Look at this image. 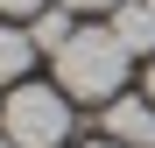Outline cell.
I'll use <instances>...</instances> for the list:
<instances>
[{
	"label": "cell",
	"instance_id": "obj_1",
	"mask_svg": "<svg viewBox=\"0 0 155 148\" xmlns=\"http://www.w3.org/2000/svg\"><path fill=\"white\" fill-rule=\"evenodd\" d=\"M57 85L71 99H85V106H106V99H120L127 85V49L113 28H78L64 49H57Z\"/></svg>",
	"mask_w": 155,
	"mask_h": 148
},
{
	"label": "cell",
	"instance_id": "obj_2",
	"mask_svg": "<svg viewBox=\"0 0 155 148\" xmlns=\"http://www.w3.org/2000/svg\"><path fill=\"white\" fill-rule=\"evenodd\" d=\"M0 134L14 148H64L71 141V92H57V85H14L7 113H0Z\"/></svg>",
	"mask_w": 155,
	"mask_h": 148
},
{
	"label": "cell",
	"instance_id": "obj_3",
	"mask_svg": "<svg viewBox=\"0 0 155 148\" xmlns=\"http://www.w3.org/2000/svg\"><path fill=\"white\" fill-rule=\"evenodd\" d=\"M106 134L127 141V148H148V141H155V99H148V92H120V99H106Z\"/></svg>",
	"mask_w": 155,
	"mask_h": 148
},
{
	"label": "cell",
	"instance_id": "obj_4",
	"mask_svg": "<svg viewBox=\"0 0 155 148\" xmlns=\"http://www.w3.org/2000/svg\"><path fill=\"white\" fill-rule=\"evenodd\" d=\"M106 28L120 35V49H127V57H155V7H148V0H120Z\"/></svg>",
	"mask_w": 155,
	"mask_h": 148
},
{
	"label": "cell",
	"instance_id": "obj_5",
	"mask_svg": "<svg viewBox=\"0 0 155 148\" xmlns=\"http://www.w3.org/2000/svg\"><path fill=\"white\" fill-rule=\"evenodd\" d=\"M28 64H35V35L0 21V85H21V78H28Z\"/></svg>",
	"mask_w": 155,
	"mask_h": 148
},
{
	"label": "cell",
	"instance_id": "obj_6",
	"mask_svg": "<svg viewBox=\"0 0 155 148\" xmlns=\"http://www.w3.org/2000/svg\"><path fill=\"white\" fill-rule=\"evenodd\" d=\"M28 35H35V49H49V57H57V49L78 35V28H71V7H57V14H35V21H28Z\"/></svg>",
	"mask_w": 155,
	"mask_h": 148
},
{
	"label": "cell",
	"instance_id": "obj_7",
	"mask_svg": "<svg viewBox=\"0 0 155 148\" xmlns=\"http://www.w3.org/2000/svg\"><path fill=\"white\" fill-rule=\"evenodd\" d=\"M64 7H71V14H113L120 0H64Z\"/></svg>",
	"mask_w": 155,
	"mask_h": 148
},
{
	"label": "cell",
	"instance_id": "obj_8",
	"mask_svg": "<svg viewBox=\"0 0 155 148\" xmlns=\"http://www.w3.org/2000/svg\"><path fill=\"white\" fill-rule=\"evenodd\" d=\"M0 14H42V0H0Z\"/></svg>",
	"mask_w": 155,
	"mask_h": 148
},
{
	"label": "cell",
	"instance_id": "obj_9",
	"mask_svg": "<svg viewBox=\"0 0 155 148\" xmlns=\"http://www.w3.org/2000/svg\"><path fill=\"white\" fill-rule=\"evenodd\" d=\"M141 92H148V99H155V57H148V85H141Z\"/></svg>",
	"mask_w": 155,
	"mask_h": 148
},
{
	"label": "cell",
	"instance_id": "obj_10",
	"mask_svg": "<svg viewBox=\"0 0 155 148\" xmlns=\"http://www.w3.org/2000/svg\"><path fill=\"white\" fill-rule=\"evenodd\" d=\"M85 148H127V141H113V134H106V141H85Z\"/></svg>",
	"mask_w": 155,
	"mask_h": 148
},
{
	"label": "cell",
	"instance_id": "obj_11",
	"mask_svg": "<svg viewBox=\"0 0 155 148\" xmlns=\"http://www.w3.org/2000/svg\"><path fill=\"white\" fill-rule=\"evenodd\" d=\"M0 148H14V141H7V134H0Z\"/></svg>",
	"mask_w": 155,
	"mask_h": 148
},
{
	"label": "cell",
	"instance_id": "obj_12",
	"mask_svg": "<svg viewBox=\"0 0 155 148\" xmlns=\"http://www.w3.org/2000/svg\"><path fill=\"white\" fill-rule=\"evenodd\" d=\"M148 7H155V0H148Z\"/></svg>",
	"mask_w": 155,
	"mask_h": 148
},
{
	"label": "cell",
	"instance_id": "obj_13",
	"mask_svg": "<svg viewBox=\"0 0 155 148\" xmlns=\"http://www.w3.org/2000/svg\"><path fill=\"white\" fill-rule=\"evenodd\" d=\"M148 148H155V141H148Z\"/></svg>",
	"mask_w": 155,
	"mask_h": 148
}]
</instances>
